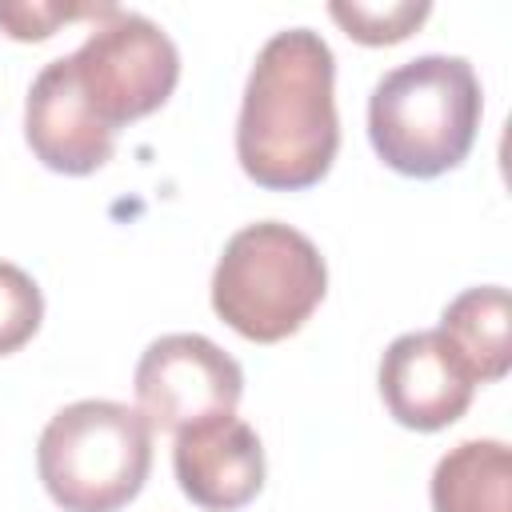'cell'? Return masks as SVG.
Here are the masks:
<instances>
[{"instance_id":"cell-1","label":"cell","mask_w":512,"mask_h":512,"mask_svg":"<svg viewBox=\"0 0 512 512\" xmlns=\"http://www.w3.org/2000/svg\"><path fill=\"white\" fill-rule=\"evenodd\" d=\"M340 148L336 56L312 28H284L260 52L236 120V160L268 192H300L328 176Z\"/></svg>"},{"instance_id":"cell-2","label":"cell","mask_w":512,"mask_h":512,"mask_svg":"<svg viewBox=\"0 0 512 512\" xmlns=\"http://www.w3.org/2000/svg\"><path fill=\"white\" fill-rule=\"evenodd\" d=\"M480 80L464 56H416L384 72L368 96V140L376 156L416 180L464 164L480 128Z\"/></svg>"},{"instance_id":"cell-3","label":"cell","mask_w":512,"mask_h":512,"mask_svg":"<svg viewBox=\"0 0 512 512\" xmlns=\"http://www.w3.org/2000/svg\"><path fill=\"white\" fill-rule=\"evenodd\" d=\"M328 292L320 248L292 224L256 220L240 228L212 272L216 316L252 344H276L304 328Z\"/></svg>"},{"instance_id":"cell-4","label":"cell","mask_w":512,"mask_h":512,"mask_svg":"<svg viewBox=\"0 0 512 512\" xmlns=\"http://www.w3.org/2000/svg\"><path fill=\"white\" fill-rule=\"evenodd\" d=\"M36 468L64 512H116L148 480L152 428L120 400H76L44 424Z\"/></svg>"},{"instance_id":"cell-5","label":"cell","mask_w":512,"mask_h":512,"mask_svg":"<svg viewBox=\"0 0 512 512\" xmlns=\"http://www.w3.org/2000/svg\"><path fill=\"white\" fill-rule=\"evenodd\" d=\"M68 60L88 108L112 132L152 116L180 80L172 36L140 12H112Z\"/></svg>"},{"instance_id":"cell-6","label":"cell","mask_w":512,"mask_h":512,"mask_svg":"<svg viewBox=\"0 0 512 512\" xmlns=\"http://www.w3.org/2000/svg\"><path fill=\"white\" fill-rule=\"evenodd\" d=\"M136 412L156 432H184L192 424L232 416L244 392L240 364L200 332H172L144 348L136 376Z\"/></svg>"},{"instance_id":"cell-7","label":"cell","mask_w":512,"mask_h":512,"mask_svg":"<svg viewBox=\"0 0 512 512\" xmlns=\"http://www.w3.org/2000/svg\"><path fill=\"white\" fill-rule=\"evenodd\" d=\"M476 380L440 328L404 332L380 356V396L396 424L440 432L472 404Z\"/></svg>"},{"instance_id":"cell-8","label":"cell","mask_w":512,"mask_h":512,"mask_svg":"<svg viewBox=\"0 0 512 512\" xmlns=\"http://www.w3.org/2000/svg\"><path fill=\"white\" fill-rule=\"evenodd\" d=\"M24 140L32 156L60 176H88L112 160L116 132L104 128L88 108L68 56L48 60L32 80L24 104Z\"/></svg>"},{"instance_id":"cell-9","label":"cell","mask_w":512,"mask_h":512,"mask_svg":"<svg viewBox=\"0 0 512 512\" xmlns=\"http://www.w3.org/2000/svg\"><path fill=\"white\" fill-rule=\"evenodd\" d=\"M172 472L180 492L204 512H236L264 488V448L236 412L176 432Z\"/></svg>"},{"instance_id":"cell-10","label":"cell","mask_w":512,"mask_h":512,"mask_svg":"<svg viewBox=\"0 0 512 512\" xmlns=\"http://www.w3.org/2000/svg\"><path fill=\"white\" fill-rule=\"evenodd\" d=\"M432 512H512V452L504 440H464L432 468Z\"/></svg>"},{"instance_id":"cell-11","label":"cell","mask_w":512,"mask_h":512,"mask_svg":"<svg viewBox=\"0 0 512 512\" xmlns=\"http://www.w3.org/2000/svg\"><path fill=\"white\" fill-rule=\"evenodd\" d=\"M440 332L464 360L476 384H496L512 368V344H508V288L480 284L464 288L444 312Z\"/></svg>"},{"instance_id":"cell-12","label":"cell","mask_w":512,"mask_h":512,"mask_svg":"<svg viewBox=\"0 0 512 512\" xmlns=\"http://www.w3.org/2000/svg\"><path fill=\"white\" fill-rule=\"evenodd\" d=\"M328 12L352 40L380 48V44L408 40L428 20L432 4H424V0H392V4H360V0L348 4V0H336V4H328Z\"/></svg>"},{"instance_id":"cell-13","label":"cell","mask_w":512,"mask_h":512,"mask_svg":"<svg viewBox=\"0 0 512 512\" xmlns=\"http://www.w3.org/2000/svg\"><path fill=\"white\" fill-rule=\"evenodd\" d=\"M112 12H120L116 4L100 0V4H68V0H0V28L12 40H48L52 32H60V24L72 20H108Z\"/></svg>"},{"instance_id":"cell-14","label":"cell","mask_w":512,"mask_h":512,"mask_svg":"<svg viewBox=\"0 0 512 512\" xmlns=\"http://www.w3.org/2000/svg\"><path fill=\"white\" fill-rule=\"evenodd\" d=\"M40 320H44L40 284L24 268L0 260V356L24 348L36 336Z\"/></svg>"}]
</instances>
